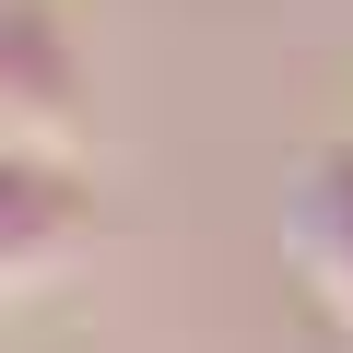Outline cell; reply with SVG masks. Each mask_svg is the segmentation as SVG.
Listing matches in <instances>:
<instances>
[{"label": "cell", "mask_w": 353, "mask_h": 353, "mask_svg": "<svg viewBox=\"0 0 353 353\" xmlns=\"http://www.w3.org/2000/svg\"><path fill=\"white\" fill-rule=\"evenodd\" d=\"M94 248H106V189L83 176V153L0 141V306H12V294H48Z\"/></svg>", "instance_id": "obj_1"}, {"label": "cell", "mask_w": 353, "mask_h": 353, "mask_svg": "<svg viewBox=\"0 0 353 353\" xmlns=\"http://www.w3.org/2000/svg\"><path fill=\"white\" fill-rule=\"evenodd\" d=\"M0 141H36V153L94 141V59L71 0H0Z\"/></svg>", "instance_id": "obj_2"}, {"label": "cell", "mask_w": 353, "mask_h": 353, "mask_svg": "<svg viewBox=\"0 0 353 353\" xmlns=\"http://www.w3.org/2000/svg\"><path fill=\"white\" fill-rule=\"evenodd\" d=\"M283 248H294L306 294L353 330V130L294 153V176H283Z\"/></svg>", "instance_id": "obj_3"}]
</instances>
